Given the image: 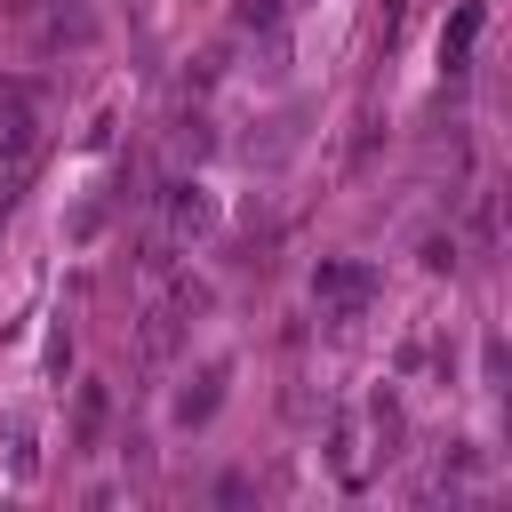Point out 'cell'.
Segmentation results:
<instances>
[{
  "label": "cell",
  "mask_w": 512,
  "mask_h": 512,
  "mask_svg": "<svg viewBox=\"0 0 512 512\" xmlns=\"http://www.w3.org/2000/svg\"><path fill=\"white\" fill-rule=\"evenodd\" d=\"M472 40H480V0H464V8L448 16V32H440V64L464 72V64H472Z\"/></svg>",
  "instance_id": "277c9868"
},
{
  "label": "cell",
  "mask_w": 512,
  "mask_h": 512,
  "mask_svg": "<svg viewBox=\"0 0 512 512\" xmlns=\"http://www.w3.org/2000/svg\"><path fill=\"white\" fill-rule=\"evenodd\" d=\"M216 400H224V360H216V368H200V384H192V392H176V424H208V416H216Z\"/></svg>",
  "instance_id": "5b68a950"
},
{
  "label": "cell",
  "mask_w": 512,
  "mask_h": 512,
  "mask_svg": "<svg viewBox=\"0 0 512 512\" xmlns=\"http://www.w3.org/2000/svg\"><path fill=\"white\" fill-rule=\"evenodd\" d=\"M208 216H216V208H208V192H200L192 176H176V184H160V232H152V240L184 248L192 232H208Z\"/></svg>",
  "instance_id": "7a4b0ae2"
},
{
  "label": "cell",
  "mask_w": 512,
  "mask_h": 512,
  "mask_svg": "<svg viewBox=\"0 0 512 512\" xmlns=\"http://www.w3.org/2000/svg\"><path fill=\"white\" fill-rule=\"evenodd\" d=\"M280 16H288V0H232L240 32H280Z\"/></svg>",
  "instance_id": "ba28073f"
},
{
  "label": "cell",
  "mask_w": 512,
  "mask_h": 512,
  "mask_svg": "<svg viewBox=\"0 0 512 512\" xmlns=\"http://www.w3.org/2000/svg\"><path fill=\"white\" fill-rule=\"evenodd\" d=\"M40 40H48V48H80V40H88V8H56V16L40 24Z\"/></svg>",
  "instance_id": "52a82bcc"
},
{
  "label": "cell",
  "mask_w": 512,
  "mask_h": 512,
  "mask_svg": "<svg viewBox=\"0 0 512 512\" xmlns=\"http://www.w3.org/2000/svg\"><path fill=\"white\" fill-rule=\"evenodd\" d=\"M192 312H208V288H200V280H176V288L144 312V360H168V352H176V336L192 328Z\"/></svg>",
  "instance_id": "6da1fadb"
},
{
  "label": "cell",
  "mask_w": 512,
  "mask_h": 512,
  "mask_svg": "<svg viewBox=\"0 0 512 512\" xmlns=\"http://www.w3.org/2000/svg\"><path fill=\"white\" fill-rule=\"evenodd\" d=\"M312 296H320V312L352 320V312L376 296V272H368V264H352V256H336V264H320V272H312Z\"/></svg>",
  "instance_id": "3957f363"
},
{
  "label": "cell",
  "mask_w": 512,
  "mask_h": 512,
  "mask_svg": "<svg viewBox=\"0 0 512 512\" xmlns=\"http://www.w3.org/2000/svg\"><path fill=\"white\" fill-rule=\"evenodd\" d=\"M104 416H112V392H104V384H80V408H72V440H80V448H96Z\"/></svg>",
  "instance_id": "8992f818"
}]
</instances>
